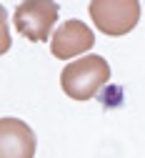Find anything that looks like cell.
Masks as SVG:
<instances>
[{"label": "cell", "instance_id": "1", "mask_svg": "<svg viewBox=\"0 0 145 158\" xmlns=\"http://www.w3.org/2000/svg\"><path fill=\"white\" fill-rule=\"evenodd\" d=\"M110 81V65L103 55L88 53L78 58V60L68 63L60 73V85L63 93L73 101H90L95 98L105 83Z\"/></svg>", "mask_w": 145, "mask_h": 158}, {"label": "cell", "instance_id": "2", "mask_svg": "<svg viewBox=\"0 0 145 158\" xmlns=\"http://www.w3.org/2000/svg\"><path fill=\"white\" fill-rule=\"evenodd\" d=\"M60 18V8L58 3L50 0H28V3H20L13 13V25L15 30L28 38L33 43H45L50 40L53 25Z\"/></svg>", "mask_w": 145, "mask_h": 158}, {"label": "cell", "instance_id": "3", "mask_svg": "<svg viewBox=\"0 0 145 158\" xmlns=\"http://www.w3.org/2000/svg\"><path fill=\"white\" fill-rule=\"evenodd\" d=\"M90 18L100 33L105 35H125L140 20V3L138 0H93Z\"/></svg>", "mask_w": 145, "mask_h": 158}, {"label": "cell", "instance_id": "4", "mask_svg": "<svg viewBox=\"0 0 145 158\" xmlns=\"http://www.w3.org/2000/svg\"><path fill=\"white\" fill-rule=\"evenodd\" d=\"M95 45V35L93 30L83 23V20H65L60 25L53 38H50V53L60 60H70V58L80 55V53H88Z\"/></svg>", "mask_w": 145, "mask_h": 158}, {"label": "cell", "instance_id": "5", "mask_svg": "<svg viewBox=\"0 0 145 158\" xmlns=\"http://www.w3.org/2000/svg\"><path fill=\"white\" fill-rule=\"evenodd\" d=\"M35 133L20 118H0V158H35Z\"/></svg>", "mask_w": 145, "mask_h": 158}, {"label": "cell", "instance_id": "6", "mask_svg": "<svg viewBox=\"0 0 145 158\" xmlns=\"http://www.w3.org/2000/svg\"><path fill=\"white\" fill-rule=\"evenodd\" d=\"M10 50V28H8V13L0 5V55Z\"/></svg>", "mask_w": 145, "mask_h": 158}]
</instances>
